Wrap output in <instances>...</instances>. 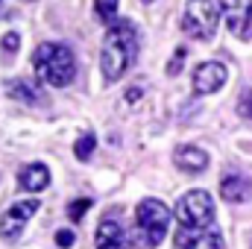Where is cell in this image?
I'll return each instance as SVG.
<instances>
[{"mask_svg":"<svg viewBox=\"0 0 252 249\" xmlns=\"http://www.w3.org/2000/svg\"><path fill=\"white\" fill-rule=\"evenodd\" d=\"M94 150H97V135H94V132H82V135L76 138L73 156H76L79 161H88V158L94 156Z\"/></svg>","mask_w":252,"mask_h":249,"instance_id":"9a60e30c","label":"cell"},{"mask_svg":"<svg viewBox=\"0 0 252 249\" xmlns=\"http://www.w3.org/2000/svg\"><path fill=\"white\" fill-rule=\"evenodd\" d=\"M126 100H129V103L141 100V88H129V91H126Z\"/></svg>","mask_w":252,"mask_h":249,"instance_id":"7402d4cb","label":"cell"},{"mask_svg":"<svg viewBox=\"0 0 252 249\" xmlns=\"http://www.w3.org/2000/svg\"><path fill=\"white\" fill-rule=\"evenodd\" d=\"M223 21L232 35L252 38V0H223Z\"/></svg>","mask_w":252,"mask_h":249,"instance_id":"52a82bcc","label":"cell"},{"mask_svg":"<svg viewBox=\"0 0 252 249\" xmlns=\"http://www.w3.org/2000/svg\"><path fill=\"white\" fill-rule=\"evenodd\" d=\"M173 164L185 173H202L208 167V153L202 147H193V144H185L173 153Z\"/></svg>","mask_w":252,"mask_h":249,"instance_id":"30bf717a","label":"cell"},{"mask_svg":"<svg viewBox=\"0 0 252 249\" xmlns=\"http://www.w3.org/2000/svg\"><path fill=\"white\" fill-rule=\"evenodd\" d=\"M97 249H124V232L115 220H103L97 229Z\"/></svg>","mask_w":252,"mask_h":249,"instance_id":"5bb4252c","label":"cell"},{"mask_svg":"<svg viewBox=\"0 0 252 249\" xmlns=\"http://www.w3.org/2000/svg\"><path fill=\"white\" fill-rule=\"evenodd\" d=\"M73 241H76V238H73L70 229H59V232H56V244H59L62 249H70L73 247Z\"/></svg>","mask_w":252,"mask_h":249,"instance_id":"44dd1931","label":"cell"},{"mask_svg":"<svg viewBox=\"0 0 252 249\" xmlns=\"http://www.w3.org/2000/svg\"><path fill=\"white\" fill-rule=\"evenodd\" d=\"M6 94H9L12 100H18V103H30V106H38V103H44V91L38 88V82H32V79H24V76H18V79H9V82H6Z\"/></svg>","mask_w":252,"mask_h":249,"instance_id":"8fae6325","label":"cell"},{"mask_svg":"<svg viewBox=\"0 0 252 249\" xmlns=\"http://www.w3.org/2000/svg\"><path fill=\"white\" fill-rule=\"evenodd\" d=\"M170 220H173V214L161 199H141L138 202V226H141L150 247H158L164 241V235L170 229Z\"/></svg>","mask_w":252,"mask_h":249,"instance_id":"5b68a950","label":"cell"},{"mask_svg":"<svg viewBox=\"0 0 252 249\" xmlns=\"http://www.w3.org/2000/svg\"><path fill=\"white\" fill-rule=\"evenodd\" d=\"M176 220L182 229H211L214 223V199L208 190H188L176 202Z\"/></svg>","mask_w":252,"mask_h":249,"instance_id":"277c9868","label":"cell"},{"mask_svg":"<svg viewBox=\"0 0 252 249\" xmlns=\"http://www.w3.org/2000/svg\"><path fill=\"white\" fill-rule=\"evenodd\" d=\"M223 18V0H188L185 12H182V32L196 38V41H208Z\"/></svg>","mask_w":252,"mask_h":249,"instance_id":"3957f363","label":"cell"},{"mask_svg":"<svg viewBox=\"0 0 252 249\" xmlns=\"http://www.w3.org/2000/svg\"><path fill=\"white\" fill-rule=\"evenodd\" d=\"M88 208H91V199H76V202L67 205V217L76 223V220H82V214H85Z\"/></svg>","mask_w":252,"mask_h":249,"instance_id":"d6986e66","label":"cell"},{"mask_svg":"<svg viewBox=\"0 0 252 249\" xmlns=\"http://www.w3.org/2000/svg\"><path fill=\"white\" fill-rule=\"evenodd\" d=\"M250 193H252V182L247 176H241V173L223 176V182H220V196H223L226 202H244V199H250Z\"/></svg>","mask_w":252,"mask_h":249,"instance_id":"4fadbf2b","label":"cell"},{"mask_svg":"<svg viewBox=\"0 0 252 249\" xmlns=\"http://www.w3.org/2000/svg\"><path fill=\"white\" fill-rule=\"evenodd\" d=\"M35 211H38V199H24V202L12 205L9 211H3V217H0V238L9 241V244L18 241Z\"/></svg>","mask_w":252,"mask_h":249,"instance_id":"8992f818","label":"cell"},{"mask_svg":"<svg viewBox=\"0 0 252 249\" xmlns=\"http://www.w3.org/2000/svg\"><path fill=\"white\" fill-rule=\"evenodd\" d=\"M185 56H188V50H185V47H179V50H176V56H173V59L167 62V73H170V76H179V70H182V62H185Z\"/></svg>","mask_w":252,"mask_h":249,"instance_id":"ffe728a7","label":"cell"},{"mask_svg":"<svg viewBox=\"0 0 252 249\" xmlns=\"http://www.w3.org/2000/svg\"><path fill=\"white\" fill-rule=\"evenodd\" d=\"M94 15H97L103 24H115V15H118V0H94Z\"/></svg>","mask_w":252,"mask_h":249,"instance_id":"2e32d148","label":"cell"},{"mask_svg":"<svg viewBox=\"0 0 252 249\" xmlns=\"http://www.w3.org/2000/svg\"><path fill=\"white\" fill-rule=\"evenodd\" d=\"M32 64H35L38 79L47 82V85H53V88L70 85L73 76H76V56L62 41H44V44H38L35 53H32Z\"/></svg>","mask_w":252,"mask_h":249,"instance_id":"7a4b0ae2","label":"cell"},{"mask_svg":"<svg viewBox=\"0 0 252 249\" xmlns=\"http://www.w3.org/2000/svg\"><path fill=\"white\" fill-rule=\"evenodd\" d=\"M226 79H229V70L223 62H202L193 70V94L196 97L214 94L226 85Z\"/></svg>","mask_w":252,"mask_h":249,"instance_id":"ba28073f","label":"cell"},{"mask_svg":"<svg viewBox=\"0 0 252 249\" xmlns=\"http://www.w3.org/2000/svg\"><path fill=\"white\" fill-rule=\"evenodd\" d=\"M18 185L24 187V190H30V193H41L44 187L50 185V170H47V164H41V161L24 164L21 173H18Z\"/></svg>","mask_w":252,"mask_h":249,"instance_id":"7c38bea8","label":"cell"},{"mask_svg":"<svg viewBox=\"0 0 252 249\" xmlns=\"http://www.w3.org/2000/svg\"><path fill=\"white\" fill-rule=\"evenodd\" d=\"M138 59V27L132 21H115L103 35L100 70L106 82H118Z\"/></svg>","mask_w":252,"mask_h":249,"instance_id":"6da1fadb","label":"cell"},{"mask_svg":"<svg viewBox=\"0 0 252 249\" xmlns=\"http://www.w3.org/2000/svg\"><path fill=\"white\" fill-rule=\"evenodd\" d=\"M18 47H21V35H18V32H6V35L0 38V50H3L6 62H12V56L18 53Z\"/></svg>","mask_w":252,"mask_h":249,"instance_id":"e0dca14e","label":"cell"},{"mask_svg":"<svg viewBox=\"0 0 252 249\" xmlns=\"http://www.w3.org/2000/svg\"><path fill=\"white\" fill-rule=\"evenodd\" d=\"M238 115L252 121V91H250V88H244V91H241V97H238Z\"/></svg>","mask_w":252,"mask_h":249,"instance_id":"ac0fdd59","label":"cell"},{"mask_svg":"<svg viewBox=\"0 0 252 249\" xmlns=\"http://www.w3.org/2000/svg\"><path fill=\"white\" fill-rule=\"evenodd\" d=\"M179 249H223V238L214 229H182L176 235Z\"/></svg>","mask_w":252,"mask_h":249,"instance_id":"9c48e42d","label":"cell"}]
</instances>
